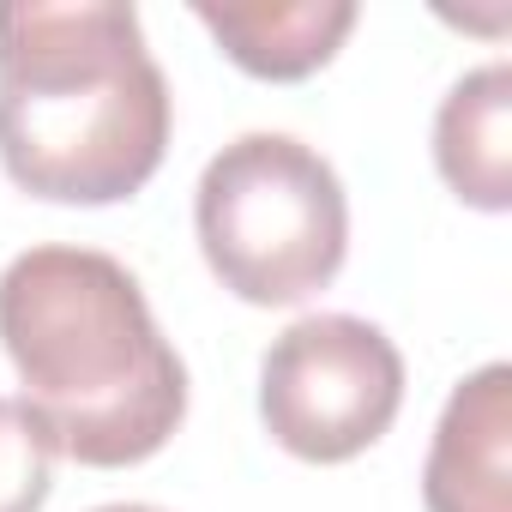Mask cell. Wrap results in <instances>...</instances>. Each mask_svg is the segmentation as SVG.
Returning <instances> with one entry per match:
<instances>
[{"mask_svg":"<svg viewBox=\"0 0 512 512\" xmlns=\"http://www.w3.org/2000/svg\"><path fill=\"white\" fill-rule=\"evenodd\" d=\"M0 344L49 446L91 470H127L187 416V368L139 278L97 247H31L0 272Z\"/></svg>","mask_w":512,"mask_h":512,"instance_id":"6da1fadb","label":"cell"},{"mask_svg":"<svg viewBox=\"0 0 512 512\" xmlns=\"http://www.w3.org/2000/svg\"><path fill=\"white\" fill-rule=\"evenodd\" d=\"M169 151V79L121 0H0V169L55 205L133 199Z\"/></svg>","mask_w":512,"mask_h":512,"instance_id":"7a4b0ae2","label":"cell"},{"mask_svg":"<svg viewBox=\"0 0 512 512\" xmlns=\"http://www.w3.org/2000/svg\"><path fill=\"white\" fill-rule=\"evenodd\" d=\"M193 229L211 278L235 302L296 308L344 272L350 199L314 145L290 133H241L205 163Z\"/></svg>","mask_w":512,"mask_h":512,"instance_id":"3957f363","label":"cell"},{"mask_svg":"<svg viewBox=\"0 0 512 512\" xmlns=\"http://www.w3.org/2000/svg\"><path fill=\"white\" fill-rule=\"evenodd\" d=\"M404 404L398 344L356 314H308L272 338L260 362V416L266 434L308 458L344 464L368 452Z\"/></svg>","mask_w":512,"mask_h":512,"instance_id":"277c9868","label":"cell"},{"mask_svg":"<svg viewBox=\"0 0 512 512\" xmlns=\"http://www.w3.org/2000/svg\"><path fill=\"white\" fill-rule=\"evenodd\" d=\"M428 512H512V368L488 362L452 386L422 464Z\"/></svg>","mask_w":512,"mask_h":512,"instance_id":"5b68a950","label":"cell"},{"mask_svg":"<svg viewBox=\"0 0 512 512\" xmlns=\"http://www.w3.org/2000/svg\"><path fill=\"white\" fill-rule=\"evenodd\" d=\"M193 19L217 37V49L253 73V79H308L320 73L338 43L356 31V7L350 0H193Z\"/></svg>","mask_w":512,"mask_h":512,"instance_id":"8992f818","label":"cell"},{"mask_svg":"<svg viewBox=\"0 0 512 512\" xmlns=\"http://www.w3.org/2000/svg\"><path fill=\"white\" fill-rule=\"evenodd\" d=\"M434 163L464 205H476V211L512 205V67L506 61L464 73L440 97Z\"/></svg>","mask_w":512,"mask_h":512,"instance_id":"52a82bcc","label":"cell"},{"mask_svg":"<svg viewBox=\"0 0 512 512\" xmlns=\"http://www.w3.org/2000/svg\"><path fill=\"white\" fill-rule=\"evenodd\" d=\"M49 488H55L49 428L19 398H0V512H43Z\"/></svg>","mask_w":512,"mask_h":512,"instance_id":"ba28073f","label":"cell"},{"mask_svg":"<svg viewBox=\"0 0 512 512\" xmlns=\"http://www.w3.org/2000/svg\"><path fill=\"white\" fill-rule=\"evenodd\" d=\"M91 512H163V506H145V500H115V506H91Z\"/></svg>","mask_w":512,"mask_h":512,"instance_id":"9c48e42d","label":"cell"}]
</instances>
